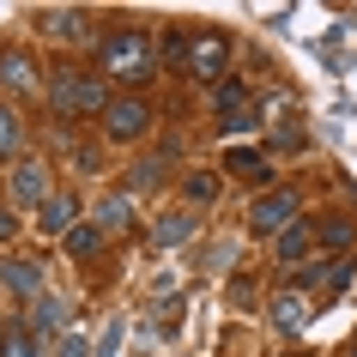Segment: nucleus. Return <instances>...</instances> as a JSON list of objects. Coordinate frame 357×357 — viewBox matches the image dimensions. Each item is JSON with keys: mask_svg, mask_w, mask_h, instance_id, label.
I'll list each match as a JSON object with an SVG mask.
<instances>
[{"mask_svg": "<svg viewBox=\"0 0 357 357\" xmlns=\"http://www.w3.org/2000/svg\"><path fill=\"white\" fill-rule=\"evenodd\" d=\"M49 103H55V115H103L115 103L109 91H103V79L97 73H79V67H55L49 73Z\"/></svg>", "mask_w": 357, "mask_h": 357, "instance_id": "obj_1", "label": "nucleus"}, {"mask_svg": "<svg viewBox=\"0 0 357 357\" xmlns=\"http://www.w3.org/2000/svg\"><path fill=\"white\" fill-rule=\"evenodd\" d=\"M103 73L109 79H128V85H139V79H151L158 73V61H151V37L146 31H109L103 37Z\"/></svg>", "mask_w": 357, "mask_h": 357, "instance_id": "obj_2", "label": "nucleus"}, {"mask_svg": "<svg viewBox=\"0 0 357 357\" xmlns=\"http://www.w3.org/2000/svg\"><path fill=\"white\" fill-rule=\"evenodd\" d=\"M297 218H303V194L297 188L255 194V206H248V230H255V236H284Z\"/></svg>", "mask_w": 357, "mask_h": 357, "instance_id": "obj_3", "label": "nucleus"}, {"mask_svg": "<svg viewBox=\"0 0 357 357\" xmlns=\"http://www.w3.org/2000/svg\"><path fill=\"white\" fill-rule=\"evenodd\" d=\"M49 194H55L49 188V164H43V158H19L13 176H6V206H31L37 212Z\"/></svg>", "mask_w": 357, "mask_h": 357, "instance_id": "obj_4", "label": "nucleus"}, {"mask_svg": "<svg viewBox=\"0 0 357 357\" xmlns=\"http://www.w3.org/2000/svg\"><path fill=\"white\" fill-rule=\"evenodd\" d=\"M103 133H109L115 146H128V139H146L151 133V109L139 97H115L109 109H103Z\"/></svg>", "mask_w": 357, "mask_h": 357, "instance_id": "obj_5", "label": "nucleus"}, {"mask_svg": "<svg viewBox=\"0 0 357 357\" xmlns=\"http://www.w3.org/2000/svg\"><path fill=\"white\" fill-rule=\"evenodd\" d=\"M0 284H6V291H13L24 309H31L37 297H49V279H43V261H37V255H31V261H24V255L0 261Z\"/></svg>", "mask_w": 357, "mask_h": 357, "instance_id": "obj_6", "label": "nucleus"}, {"mask_svg": "<svg viewBox=\"0 0 357 357\" xmlns=\"http://www.w3.org/2000/svg\"><path fill=\"white\" fill-rule=\"evenodd\" d=\"M218 128L225 133H248L255 128V103H248L243 79H225V85H218Z\"/></svg>", "mask_w": 357, "mask_h": 357, "instance_id": "obj_7", "label": "nucleus"}, {"mask_svg": "<svg viewBox=\"0 0 357 357\" xmlns=\"http://www.w3.org/2000/svg\"><path fill=\"white\" fill-rule=\"evenodd\" d=\"M67 315H73V309H67V297H55V291H49V297H37V303H31V315H24V321H31V333H37L43 345H49V339H61L67 327H73Z\"/></svg>", "mask_w": 357, "mask_h": 357, "instance_id": "obj_8", "label": "nucleus"}, {"mask_svg": "<svg viewBox=\"0 0 357 357\" xmlns=\"http://www.w3.org/2000/svg\"><path fill=\"white\" fill-rule=\"evenodd\" d=\"M0 85L13 97H31L43 85V73H37V61L24 55V49H0Z\"/></svg>", "mask_w": 357, "mask_h": 357, "instance_id": "obj_9", "label": "nucleus"}, {"mask_svg": "<svg viewBox=\"0 0 357 357\" xmlns=\"http://www.w3.org/2000/svg\"><path fill=\"white\" fill-rule=\"evenodd\" d=\"M73 225H85V218H79V200H73V194H49V200L37 206V230H43V236H67Z\"/></svg>", "mask_w": 357, "mask_h": 357, "instance_id": "obj_10", "label": "nucleus"}, {"mask_svg": "<svg viewBox=\"0 0 357 357\" xmlns=\"http://www.w3.org/2000/svg\"><path fill=\"white\" fill-rule=\"evenodd\" d=\"M266 315H273V327H279L284 339H297L303 327H309V297H303V291H279V297L266 303Z\"/></svg>", "mask_w": 357, "mask_h": 357, "instance_id": "obj_11", "label": "nucleus"}, {"mask_svg": "<svg viewBox=\"0 0 357 357\" xmlns=\"http://www.w3.org/2000/svg\"><path fill=\"white\" fill-rule=\"evenodd\" d=\"M133 212H139V206H133V194H128V188H115V194H103V200L91 206V225L103 230V236H115V230H128V225H133Z\"/></svg>", "mask_w": 357, "mask_h": 357, "instance_id": "obj_12", "label": "nucleus"}, {"mask_svg": "<svg viewBox=\"0 0 357 357\" xmlns=\"http://www.w3.org/2000/svg\"><path fill=\"white\" fill-rule=\"evenodd\" d=\"M225 67H230V43L206 31V37L194 43V55H188V73L194 79H225Z\"/></svg>", "mask_w": 357, "mask_h": 357, "instance_id": "obj_13", "label": "nucleus"}, {"mask_svg": "<svg viewBox=\"0 0 357 357\" xmlns=\"http://www.w3.org/2000/svg\"><path fill=\"white\" fill-rule=\"evenodd\" d=\"M194 230H200V218H194L188 206H176V212H158L151 243H158V248H182V243H194Z\"/></svg>", "mask_w": 357, "mask_h": 357, "instance_id": "obj_14", "label": "nucleus"}, {"mask_svg": "<svg viewBox=\"0 0 357 357\" xmlns=\"http://www.w3.org/2000/svg\"><path fill=\"white\" fill-rule=\"evenodd\" d=\"M315 243H321V230L309 225V218H297V225L284 230V236H273V255H279L284 266H297V261H303V255H309Z\"/></svg>", "mask_w": 357, "mask_h": 357, "instance_id": "obj_15", "label": "nucleus"}, {"mask_svg": "<svg viewBox=\"0 0 357 357\" xmlns=\"http://www.w3.org/2000/svg\"><path fill=\"white\" fill-rule=\"evenodd\" d=\"M0 357H49V345L31 333V321H6V333H0Z\"/></svg>", "mask_w": 357, "mask_h": 357, "instance_id": "obj_16", "label": "nucleus"}, {"mask_svg": "<svg viewBox=\"0 0 357 357\" xmlns=\"http://www.w3.org/2000/svg\"><path fill=\"white\" fill-rule=\"evenodd\" d=\"M43 31H49V37H61V43H73V37H85V31H91V13H73V6H49V13H43Z\"/></svg>", "mask_w": 357, "mask_h": 357, "instance_id": "obj_17", "label": "nucleus"}, {"mask_svg": "<svg viewBox=\"0 0 357 357\" xmlns=\"http://www.w3.org/2000/svg\"><path fill=\"white\" fill-rule=\"evenodd\" d=\"M225 169L230 176H248V182H266L273 176V158L255 151V146H236V151H225Z\"/></svg>", "mask_w": 357, "mask_h": 357, "instance_id": "obj_18", "label": "nucleus"}, {"mask_svg": "<svg viewBox=\"0 0 357 357\" xmlns=\"http://www.w3.org/2000/svg\"><path fill=\"white\" fill-rule=\"evenodd\" d=\"M61 248H67L73 261H97V248H103V230H97L91 218H85V225H73L67 236H61Z\"/></svg>", "mask_w": 357, "mask_h": 357, "instance_id": "obj_19", "label": "nucleus"}, {"mask_svg": "<svg viewBox=\"0 0 357 357\" xmlns=\"http://www.w3.org/2000/svg\"><path fill=\"white\" fill-rule=\"evenodd\" d=\"M158 182H164V158H139L133 176H128V194H151Z\"/></svg>", "mask_w": 357, "mask_h": 357, "instance_id": "obj_20", "label": "nucleus"}, {"mask_svg": "<svg viewBox=\"0 0 357 357\" xmlns=\"http://www.w3.org/2000/svg\"><path fill=\"white\" fill-rule=\"evenodd\" d=\"M49 357H97V345L79 333V327H67L61 339H49Z\"/></svg>", "mask_w": 357, "mask_h": 357, "instance_id": "obj_21", "label": "nucleus"}, {"mask_svg": "<svg viewBox=\"0 0 357 357\" xmlns=\"http://www.w3.org/2000/svg\"><path fill=\"white\" fill-rule=\"evenodd\" d=\"M19 139H24L19 109H13V103H0V158H13V151H19Z\"/></svg>", "mask_w": 357, "mask_h": 357, "instance_id": "obj_22", "label": "nucleus"}, {"mask_svg": "<svg viewBox=\"0 0 357 357\" xmlns=\"http://www.w3.org/2000/svg\"><path fill=\"white\" fill-rule=\"evenodd\" d=\"M121 333H128V315H109V321H103V333H97V357L121 351Z\"/></svg>", "mask_w": 357, "mask_h": 357, "instance_id": "obj_23", "label": "nucleus"}, {"mask_svg": "<svg viewBox=\"0 0 357 357\" xmlns=\"http://www.w3.org/2000/svg\"><path fill=\"white\" fill-rule=\"evenodd\" d=\"M315 230H321V243H327V248H345V243L357 236L351 218H327V225H315Z\"/></svg>", "mask_w": 357, "mask_h": 357, "instance_id": "obj_24", "label": "nucleus"}, {"mask_svg": "<svg viewBox=\"0 0 357 357\" xmlns=\"http://www.w3.org/2000/svg\"><path fill=\"white\" fill-rule=\"evenodd\" d=\"M212 194H218L212 176H188V200H212Z\"/></svg>", "mask_w": 357, "mask_h": 357, "instance_id": "obj_25", "label": "nucleus"}, {"mask_svg": "<svg viewBox=\"0 0 357 357\" xmlns=\"http://www.w3.org/2000/svg\"><path fill=\"white\" fill-rule=\"evenodd\" d=\"M230 261H236V243H218V248H212V273H230Z\"/></svg>", "mask_w": 357, "mask_h": 357, "instance_id": "obj_26", "label": "nucleus"}, {"mask_svg": "<svg viewBox=\"0 0 357 357\" xmlns=\"http://www.w3.org/2000/svg\"><path fill=\"white\" fill-rule=\"evenodd\" d=\"M13 236H19V212L0 206V243H13Z\"/></svg>", "mask_w": 357, "mask_h": 357, "instance_id": "obj_27", "label": "nucleus"}, {"mask_svg": "<svg viewBox=\"0 0 357 357\" xmlns=\"http://www.w3.org/2000/svg\"><path fill=\"white\" fill-rule=\"evenodd\" d=\"M345 357H357V339H351V345H345Z\"/></svg>", "mask_w": 357, "mask_h": 357, "instance_id": "obj_28", "label": "nucleus"}]
</instances>
